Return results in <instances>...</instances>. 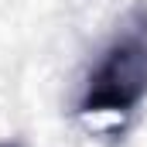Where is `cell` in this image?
I'll list each match as a JSON object with an SVG mask.
<instances>
[{"instance_id": "obj_2", "label": "cell", "mask_w": 147, "mask_h": 147, "mask_svg": "<svg viewBox=\"0 0 147 147\" xmlns=\"http://www.w3.org/2000/svg\"><path fill=\"white\" fill-rule=\"evenodd\" d=\"M0 147H21L17 140H0Z\"/></svg>"}, {"instance_id": "obj_1", "label": "cell", "mask_w": 147, "mask_h": 147, "mask_svg": "<svg viewBox=\"0 0 147 147\" xmlns=\"http://www.w3.org/2000/svg\"><path fill=\"white\" fill-rule=\"evenodd\" d=\"M147 99V7H137L86 79L82 116H130Z\"/></svg>"}]
</instances>
